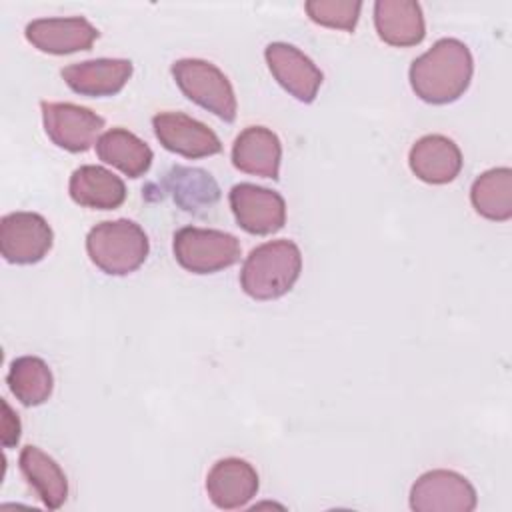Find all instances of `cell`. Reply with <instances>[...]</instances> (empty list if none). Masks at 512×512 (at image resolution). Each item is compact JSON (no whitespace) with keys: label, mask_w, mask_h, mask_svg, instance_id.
Here are the masks:
<instances>
[{"label":"cell","mask_w":512,"mask_h":512,"mask_svg":"<svg viewBox=\"0 0 512 512\" xmlns=\"http://www.w3.org/2000/svg\"><path fill=\"white\" fill-rule=\"evenodd\" d=\"M474 60L458 38H440L418 56L408 70L414 94L428 104H450L470 86Z\"/></svg>","instance_id":"6da1fadb"},{"label":"cell","mask_w":512,"mask_h":512,"mask_svg":"<svg viewBox=\"0 0 512 512\" xmlns=\"http://www.w3.org/2000/svg\"><path fill=\"white\" fill-rule=\"evenodd\" d=\"M302 272V252L296 242L270 240L250 250L240 270V286L254 300H276L288 294Z\"/></svg>","instance_id":"7a4b0ae2"},{"label":"cell","mask_w":512,"mask_h":512,"mask_svg":"<svg viewBox=\"0 0 512 512\" xmlns=\"http://www.w3.org/2000/svg\"><path fill=\"white\" fill-rule=\"evenodd\" d=\"M86 252L92 264L102 272L126 276L146 262L150 242L142 226L134 220H104L88 232Z\"/></svg>","instance_id":"3957f363"},{"label":"cell","mask_w":512,"mask_h":512,"mask_svg":"<svg viewBox=\"0 0 512 512\" xmlns=\"http://www.w3.org/2000/svg\"><path fill=\"white\" fill-rule=\"evenodd\" d=\"M182 94L224 122L236 118V94L228 76L212 62L202 58H180L170 68Z\"/></svg>","instance_id":"277c9868"},{"label":"cell","mask_w":512,"mask_h":512,"mask_svg":"<svg viewBox=\"0 0 512 512\" xmlns=\"http://www.w3.org/2000/svg\"><path fill=\"white\" fill-rule=\"evenodd\" d=\"M172 252L184 270L214 274L240 260V242L224 230L184 226L172 238Z\"/></svg>","instance_id":"5b68a950"},{"label":"cell","mask_w":512,"mask_h":512,"mask_svg":"<svg viewBox=\"0 0 512 512\" xmlns=\"http://www.w3.org/2000/svg\"><path fill=\"white\" fill-rule=\"evenodd\" d=\"M476 504V488L454 470H428L410 488V508L414 512H472Z\"/></svg>","instance_id":"8992f818"},{"label":"cell","mask_w":512,"mask_h":512,"mask_svg":"<svg viewBox=\"0 0 512 512\" xmlns=\"http://www.w3.org/2000/svg\"><path fill=\"white\" fill-rule=\"evenodd\" d=\"M46 136L66 152H86L104 128V118L72 102H40Z\"/></svg>","instance_id":"52a82bcc"},{"label":"cell","mask_w":512,"mask_h":512,"mask_svg":"<svg viewBox=\"0 0 512 512\" xmlns=\"http://www.w3.org/2000/svg\"><path fill=\"white\" fill-rule=\"evenodd\" d=\"M228 202L236 224L248 234L268 236L286 224V200L276 190L240 182L230 188Z\"/></svg>","instance_id":"ba28073f"},{"label":"cell","mask_w":512,"mask_h":512,"mask_svg":"<svg viewBox=\"0 0 512 512\" xmlns=\"http://www.w3.org/2000/svg\"><path fill=\"white\" fill-rule=\"evenodd\" d=\"M54 232L36 212H10L0 220V254L10 264H36L52 248Z\"/></svg>","instance_id":"9c48e42d"},{"label":"cell","mask_w":512,"mask_h":512,"mask_svg":"<svg viewBox=\"0 0 512 512\" xmlns=\"http://www.w3.org/2000/svg\"><path fill=\"white\" fill-rule=\"evenodd\" d=\"M266 64L274 80L298 102L310 104L322 86V70L300 48L288 42H270L264 48Z\"/></svg>","instance_id":"30bf717a"},{"label":"cell","mask_w":512,"mask_h":512,"mask_svg":"<svg viewBox=\"0 0 512 512\" xmlns=\"http://www.w3.org/2000/svg\"><path fill=\"white\" fill-rule=\"evenodd\" d=\"M152 128L154 136L168 152L190 160L214 156L222 150L216 132L184 112H158L152 118Z\"/></svg>","instance_id":"8fae6325"},{"label":"cell","mask_w":512,"mask_h":512,"mask_svg":"<svg viewBox=\"0 0 512 512\" xmlns=\"http://www.w3.org/2000/svg\"><path fill=\"white\" fill-rule=\"evenodd\" d=\"M26 40L40 52L64 56L80 50H90L100 32L84 16L66 18H36L24 28Z\"/></svg>","instance_id":"7c38bea8"},{"label":"cell","mask_w":512,"mask_h":512,"mask_svg":"<svg viewBox=\"0 0 512 512\" xmlns=\"http://www.w3.org/2000/svg\"><path fill=\"white\" fill-rule=\"evenodd\" d=\"M258 472L242 458H222L206 474V492L210 502L220 510L246 506L258 492Z\"/></svg>","instance_id":"4fadbf2b"},{"label":"cell","mask_w":512,"mask_h":512,"mask_svg":"<svg viewBox=\"0 0 512 512\" xmlns=\"http://www.w3.org/2000/svg\"><path fill=\"white\" fill-rule=\"evenodd\" d=\"M134 66L126 58H96L84 60L60 70L66 86L90 98H104L118 94L130 80Z\"/></svg>","instance_id":"5bb4252c"},{"label":"cell","mask_w":512,"mask_h":512,"mask_svg":"<svg viewBox=\"0 0 512 512\" xmlns=\"http://www.w3.org/2000/svg\"><path fill=\"white\" fill-rule=\"evenodd\" d=\"M462 152L458 144L444 134H426L418 138L408 154L412 174L426 184H448L462 170Z\"/></svg>","instance_id":"9a60e30c"},{"label":"cell","mask_w":512,"mask_h":512,"mask_svg":"<svg viewBox=\"0 0 512 512\" xmlns=\"http://www.w3.org/2000/svg\"><path fill=\"white\" fill-rule=\"evenodd\" d=\"M282 142L266 126L244 128L232 144V164L246 174L262 178H280Z\"/></svg>","instance_id":"2e32d148"},{"label":"cell","mask_w":512,"mask_h":512,"mask_svg":"<svg viewBox=\"0 0 512 512\" xmlns=\"http://www.w3.org/2000/svg\"><path fill=\"white\" fill-rule=\"evenodd\" d=\"M378 38L396 48L416 46L426 36L422 6L414 0H378L374 4Z\"/></svg>","instance_id":"e0dca14e"},{"label":"cell","mask_w":512,"mask_h":512,"mask_svg":"<svg viewBox=\"0 0 512 512\" xmlns=\"http://www.w3.org/2000/svg\"><path fill=\"white\" fill-rule=\"evenodd\" d=\"M70 198L84 208L114 210L126 200V184L104 166L84 164L76 168L68 182Z\"/></svg>","instance_id":"ac0fdd59"},{"label":"cell","mask_w":512,"mask_h":512,"mask_svg":"<svg viewBox=\"0 0 512 512\" xmlns=\"http://www.w3.org/2000/svg\"><path fill=\"white\" fill-rule=\"evenodd\" d=\"M18 466L26 482L36 490L42 504L58 510L68 498V478L60 464L38 446H24L20 450Z\"/></svg>","instance_id":"d6986e66"},{"label":"cell","mask_w":512,"mask_h":512,"mask_svg":"<svg viewBox=\"0 0 512 512\" xmlns=\"http://www.w3.org/2000/svg\"><path fill=\"white\" fill-rule=\"evenodd\" d=\"M96 154L104 164L118 168L128 178L144 176L152 166V148L126 128H110L96 140Z\"/></svg>","instance_id":"ffe728a7"},{"label":"cell","mask_w":512,"mask_h":512,"mask_svg":"<svg viewBox=\"0 0 512 512\" xmlns=\"http://www.w3.org/2000/svg\"><path fill=\"white\" fill-rule=\"evenodd\" d=\"M470 202L476 214L492 222L512 218V170L508 166L482 172L470 188Z\"/></svg>","instance_id":"44dd1931"},{"label":"cell","mask_w":512,"mask_h":512,"mask_svg":"<svg viewBox=\"0 0 512 512\" xmlns=\"http://www.w3.org/2000/svg\"><path fill=\"white\" fill-rule=\"evenodd\" d=\"M6 384L22 406H40L52 396L54 376L42 358L18 356L10 362Z\"/></svg>","instance_id":"7402d4cb"},{"label":"cell","mask_w":512,"mask_h":512,"mask_svg":"<svg viewBox=\"0 0 512 512\" xmlns=\"http://www.w3.org/2000/svg\"><path fill=\"white\" fill-rule=\"evenodd\" d=\"M308 18L320 26L354 32L362 10L360 0H310L304 4Z\"/></svg>","instance_id":"603a6c76"},{"label":"cell","mask_w":512,"mask_h":512,"mask_svg":"<svg viewBox=\"0 0 512 512\" xmlns=\"http://www.w3.org/2000/svg\"><path fill=\"white\" fill-rule=\"evenodd\" d=\"M2 408H4V418H2V446L4 448H12L18 444L20 440V432H22V424L18 414L10 408V404L6 400H2Z\"/></svg>","instance_id":"cb8c5ba5"}]
</instances>
